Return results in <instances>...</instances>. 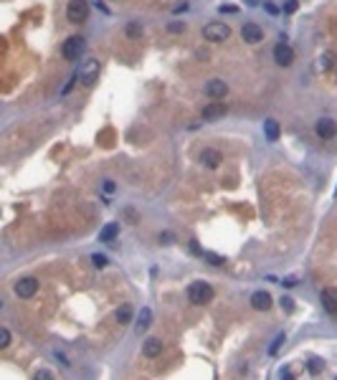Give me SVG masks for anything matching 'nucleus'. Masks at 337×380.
Here are the masks:
<instances>
[{"label":"nucleus","instance_id":"1","mask_svg":"<svg viewBox=\"0 0 337 380\" xmlns=\"http://www.w3.org/2000/svg\"><path fill=\"white\" fill-rule=\"evenodd\" d=\"M188 299H190V304H208V301L213 299V286L208 282H193L188 286Z\"/></svg>","mask_w":337,"mask_h":380},{"label":"nucleus","instance_id":"2","mask_svg":"<svg viewBox=\"0 0 337 380\" xmlns=\"http://www.w3.org/2000/svg\"><path fill=\"white\" fill-rule=\"evenodd\" d=\"M231 36V28L226 23H221V20H213V23H208L203 28V38L210 41V43H221V41H226Z\"/></svg>","mask_w":337,"mask_h":380},{"label":"nucleus","instance_id":"3","mask_svg":"<svg viewBox=\"0 0 337 380\" xmlns=\"http://www.w3.org/2000/svg\"><path fill=\"white\" fill-rule=\"evenodd\" d=\"M66 18H69L71 23H84V20L89 18V3L86 0H69Z\"/></svg>","mask_w":337,"mask_h":380},{"label":"nucleus","instance_id":"4","mask_svg":"<svg viewBox=\"0 0 337 380\" xmlns=\"http://www.w3.org/2000/svg\"><path fill=\"white\" fill-rule=\"evenodd\" d=\"M84 38L81 36H71L69 41H64V46H61V56L66 61H76L79 56H81V51H84Z\"/></svg>","mask_w":337,"mask_h":380},{"label":"nucleus","instance_id":"5","mask_svg":"<svg viewBox=\"0 0 337 380\" xmlns=\"http://www.w3.org/2000/svg\"><path fill=\"white\" fill-rule=\"evenodd\" d=\"M79 79H81V84H86V86H92L96 79H99V61H94V59H89V61H84L81 63V69H79Z\"/></svg>","mask_w":337,"mask_h":380},{"label":"nucleus","instance_id":"6","mask_svg":"<svg viewBox=\"0 0 337 380\" xmlns=\"http://www.w3.org/2000/svg\"><path fill=\"white\" fill-rule=\"evenodd\" d=\"M274 61L279 66H291V63H294V48L287 43V38H282V43H276V46H274Z\"/></svg>","mask_w":337,"mask_h":380},{"label":"nucleus","instance_id":"7","mask_svg":"<svg viewBox=\"0 0 337 380\" xmlns=\"http://www.w3.org/2000/svg\"><path fill=\"white\" fill-rule=\"evenodd\" d=\"M36 292H38V279H36V276H23V279L16 284V294H18L20 299H31Z\"/></svg>","mask_w":337,"mask_h":380},{"label":"nucleus","instance_id":"8","mask_svg":"<svg viewBox=\"0 0 337 380\" xmlns=\"http://www.w3.org/2000/svg\"><path fill=\"white\" fill-rule=\"evenodd\" d=\"M314 132H317V137H320V140H332V137H335V132H337L335 119L322 117V119L317 122V125H314Z\"/></svg>","mask_w":337,"mask_h":380},{"label":"nucleus","instance_id":"9","mask_svg":"<svg viewBox=\"0 0 337 380\" xmlns=\"http://www.w3.org/2000/svg\"><path fill=\"white\" fill-rule=\"evenodd\" d=\"M320 301H322V309H324V312H330V315H337V289H335V286L322 289Z\"/></svg>","mask_w":337,"mask_h":380},{"label":"nucleus","instance_id":"10","mask_svg":"<svg viewBox=\"0 0 337 380\" xmlns=\"http://www.w3.org/2000/svg\"><path fill=\"white\" fill-rule=\"evenodd\" d=\"M206 94L210 96V99H223L228 94V84L223 81V79H210L208 84H206Z\"/></svg>","mask_w":337,"mask_h":380},{"label":"nucleus","instance_id":"11","mask_svg":"<svg viewBox=\"0 0 337 380\" xmlns=\"http://www.w3.org/2000/svg\"><path fill=\"white\" fill-rule=\"evenodd\" d=\"M241 38H243L246 43H259V41L264 38V31L256 26V23H243V28H241Z\"/></svg>","mask_w":337,"mask_h":380},{"label":"nucleus","instance_id":"12","mask_svg":"<svg viewBox=\"0 0 337 380\" xmlns=\"http://www.w3.org/2000/svg\"><path fill=\"white\" fill-rule=\"evenodd\" d=\"M200 162H203L206 167H210V170H216V167L223 162V158H221V152H218V150L206 147L203 152H200Z\"/></svg>","mask_w":337,"mask_h":380},{"label":"nucleus","instance_id":"13","mask_svg":"<svg viewBox=\"0 0 337 380\" xmlns=\"http://www.w3.org/2000/svg\"><path fill=\"white\" fill-rule=\"evenodd\" d=\"M251 307L259 309V312L272 309V294H269V292H254L251 294Z\"/></svg>","mask_w":337,"mask_h":380},{"label":"nucleus","instance_id":"14","mask_svg":"<svg viewBox=\"0 0 337 380\" xmlns=\"http://www.w3.org/2000/svg\"><path fill=\"white\" fill-rule=\"evenodd\" d=\"M226 114V104L223 102H210L208 107H203V119H218Z\"/></svg>","mask_w":337,"mask_h":380},{"label":"nucleus","instance_id":"15","mask_svg":"<svg viewBox=\"0 0 337 380\" xmlns=\"http://www.w3.org/2000/svg\"><path fill=\"white\" fill-rule=\"evenodd\" d=\"M264 135H266L269 142H276V140H279V135H282V127H279L276 119H266V122H264Z\"/></svg>","mask_w":337,"mask_h":380},{"label":"nucleus","instance_id":"16","mask_svg":"<svg viewBox=\"0 0 337 380\" xmlns=\"http://www.w3.org/2000/svg\"><path fill=\"white\" fill-rule=\"evenodd\" d=\"M160 352H162V342L157 340V337H150L147 342L142 345V355H144V357H157Z\"/></svg>","mask_w":337,"mask_h":380},{"label":"nucleus","instance_id":"17","mask_svg":"<svg viewBox=\"0 0 337 380\" xmlns=\"http://www.w3.org/2000/svg\"><path fill=\"white\" fill-rule=\"evenodd\" d=\"M117 233H119V223H107V226L102 228V233H99V241L109 243V241L117 238Z\"/></svg>","mask_w":337,"mask_h":380},{"label":"nucleus","instance_id":"18","mask_svg":"<svg viewBox=\"0 0 337 380\" xmlns=\"http://www.w3.org/2000/svg\"><path fill=\"white\" fill-rule=\"evenodd\" d=\"M335 66V53L332 51H324L320 59H317V71H330Z\"/></svg>","mask_w":337,"mask_h":380},{"label":"nucleus","instance_id":"19","mask_svg":"<svg viewBox=\"0 0 337 380\" xmlns=\"http://www.w3.org/2000/svg\"><path fill=\"white\" fill-rule=\"evenodd\" d=\"M150 322H152V309L150 307H142L140 317H137V332H144V330L150 327Z\"/></svg>","mask_w":337,"mask_h":380},{"label":"nucleus","instance_id":"20","mask_svg":"<svg viewBox=\"0 0 337 380\" xmlns=\"http://www.w3.org/2000/svg\"><path fill=\"white\" fill-rule=\"evenodd\" d=\"M129 319H132V304H122L117 309V322H119V325H127Z\"/></svg>","mask_w":337,"mask_h":380},{"label":"nucleus","instance_id":"21","mask_svg":"<svg viewBox=\"0 0 337 380\" xmlns=\"http://www.w3.org/2000/svg\"><path fill=\"white\" fill-rule=\"evenodd\" d=\"M322 370H324V360H322V357H312V360H309V373L320 375Z\"/></svg>","mask_w":337,"mask_h":380},{"label":"nucleus","instance_id":"22","mask_svg":"<svg viewBox=\"0 0 337 380\" xmlns=\"http://www.w3.org/2000/svg\"><path fill=\"white\" fill-rule=\"evenodd\" d=\"M125 33H127L129 38H140V36H142V26H140V23H127Z\"/></svg>","mask_w":337,"mask_h":380},{"label":"nucleus","instance_id":"23","mask_svg":"<svg viewBox=\"0 0 337 380\" xmlns=\"http://www.w3.org/2000/svg\"><path fill=\"white\" fill-rule=\"evenodd\" d=\"M284 340H287V334H284V332H282V334H276L274 342H272V348H269V355H276V352H279V348L284 345Z\"/></svg>","mask_w":337,"mask_h":380},{"label":"nucleus","instance_id":"24","mask_svg":"<svg viewBox=\"0 0 337 380\" xmlns=\"http://www.w3.org/2000/svg\"><path fill=\"white\" fill-rule=\"evenodd\" d=\"M92 264L96 266V269H104V266L109 264V259H107L104 253H94V256H92Z\"/></svg>","mask_w":337,"mask_h":380},{"label":"nucleus","instance_id":"25","mask_svg":"<svg viewBox=\"0 0 337 380\" xmlns=\"http://www.w3.org/2000/svg\"><path fill=\"white\" fill-rule=\"evenodd\" d=\"M206 256V261L210 264V266H223L226 261H223V256H218V253H203Z\"/></svg>","mask_w":337,"mask_h":380},{"label":"nucleus","instance_id":"26","mask_svg":"<svg viewBox=\"0 0 337 380\" xmlns=\"http://www.w3.org/2000/svg\"><path fill=\"white\" fill-rule=\"evenodd\" d=\"M10 345V332L8 327H0V348H8Z\"/></svg>","mask_w":337,"mask_h":380},{"label":"nucleus","instance_id":"27","mask_svg":"<svg viewBox=\"0 0 337 380\" xmlns=\"http://www.w3.org/2000/svg\"><path fill=\"white\" fill-rule=\"evenodd\" d=\"M167 28H170V33H183L185 31V23H183V20H173Z\"/></svg>","mask_w":337,"mask_h":380},{"label":"nucleus","instance_id":"28","mask_svg":"<svg viewBox=\"0 0 337 380\" xmlns=\"http://www.w3.org/2000/svg\"><path fill=\"white\" fill-rule=\"evenodd\" d=\"M279 304H282L284 312H294V301H291L289 297H282V301H279Z\"/></svg>","mask_w":337,"mask_h":380},{"label":"nucleus","instance_id":"29","mask_svg":"<svg viewBox=\"0 0 337 380\" xmlns=\"http://www.w3.org/2000/svg\"><path fill=\"white\" fill-rule=\"evenodd\" d=\"M33 378H36V380H48V378H53V375H51L48 370H38V373L33 375Z\"/></svg>","mask_w":337,"mask_h":380},{"label":"nucleus","instance_id":"30","mask_svg":"<svg viewBox=\"0 0 337 380\" xmlns=\"http://www.w3.org/2000/svg\"><path fill=\"white\" fill-rule=\"evenodd\" d=\"M114 180H104V193H114Z\"/></svg>","mask_w":337,"mask_h":380},{"label":"nucleus","instance_id":"31","mask_svg":"<svg viewBox=\"0 0 337 380\" xmlns=\"http://www.w3.org/2000/svg\"><path fill=\"white\" fill-rule=\"evenodd\" d=\"M284 10H287V13H294V10H297V0H289V3L284 5Z\"/></svg>","mask_w":337,"mask_h":380},{"label":"nucleus","instance_id":"32","mask_svg":"<svg viewBox=\"0 0 337 380\" xmlns=\"http://www.w3.org/2000/svg\"><path fill=\"white\" fill-rule=\"evenodd\" d=\"M56 360H59L64 367H71V365H69V360H66V355H61V352H56Z\"/></svg>","mask_w":337,"mask_h":380},{"label":"nucleus","instance_id":"33","mask_svg":"<svg viewBox=\"0 0 337 380\" xmlns=\"http://www.w3.org/2000/svg\"><path fill=\"white\" fill-rule=\"evenodd\" d=\"M282 284H284V286H297V276H287Z\"/></svg>","mask_w":337,"mask_h":380},{"label":"nucleus","instance_id":"34","mask_svg":"<svg viewBox=\"0 0 337 380\" xmlns=\"http://www.w3.org/2000/svg\"><path fill=\"white\" fill-rule=\"evenodd\" d=\"M190 251H193V253H200V256H203V251H200V246H198V241H190Z\"/></svg>","mask_w":337,"mask_h":380},{"label":"nucleus","instance_id":"35","mask_svg":"<svg viewBox=\"0 0 337 380\" xmlns=\"http://www.w3.org/2000/svg\"><path fill=\"white\" fill-rule=\"evenodd\" d=\"M173 241V233H160V243H170Z\"/></svg>","mask_w":337,"mask_h":380},{"label":"nucleus","instance_id":"36","mask_svg":"<svg viewBox=\"0 0 337 380\" xmlns=\"http://www.w3.org/2000/svg\"><path fill=\"white\" fill-rule=\"evenodd\" d=\"M221 13H236L233 5H221Z\"/></svg>","mask_w":337,"mask_h":380},{"label":"nucleus","instance_id":"37","mask_svg":"<svg viewBox=\"0 0 337 380\" xmlns=\"http://www.w3.org/2000/svg\"><path fill=\"white\" fill-rule=\"evenodd\" d=\"M266 10H269V13H272V16H274V13H279V8H276L274 3H266Z\"/></svg>","mask_w":337,"mask_h":380},{"label":"nucleus","instance_id":"38","mask_svg":"<svg viewBox=\"0 0 337 380\" xmlns=\"http://www.w3.org/2000/svg\"><path fill=\"white\" fill-rule=\"evenodd\" d=\"M246 3H249V5H256V3H259V0H246Z\"/></svg>","mask_w":337,"mask_h":380}]
</instances>
